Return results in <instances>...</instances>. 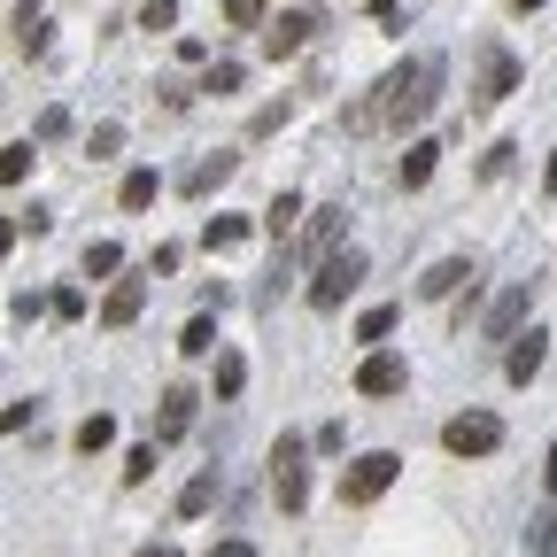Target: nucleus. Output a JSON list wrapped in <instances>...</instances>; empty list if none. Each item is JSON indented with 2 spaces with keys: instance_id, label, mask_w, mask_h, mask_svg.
<instances>
[{
  "instance_id": "obj_1",
  "label": "nucleus",
  "mask_w": 557,
  "mask_h": 557,
  "mask_svg": "<svg viewBox=\"0 0 557 557\" xmlns=\"http://www.w3.org/2000/svg\"><path fill=\"white\" fill-rule=\"evenodd\" d=\"M442 78H449V62L426 47V54H403L387 78L372 86V101H380V132H410V124H426L434 116V101H442Z\"/></svg>"
},
{
  "instance_id": "obj_2",
  "label": "nucleus",
  "mask_w": 557,
  "mask_h": 557,
  "mask_svg": "<svg viewBox=\"0 0 557 557\" xmlns=\"http://www.w3.org/2000/svg\"><path fill=\"white\" fill-rule=\"evenodd\" d=\"M271 496H278L287 519L310 504V442L302 434H278V449H271Z\"/></svg>"
},
{
  "instance_id": "obj_3",
  "label": "nucleus",
  "mask_w": 557,
  "mask_h": 557,
  "mask_svg": "<svg viewBox=\"0 0 557 557\" xmlns=\"http://www.w3.org/2000/svg\"><path fill=\"white\" fill-rule=\"evenodd\" d=\"M357 278H364V256L357 248H333L318 271H310V287H302V302L310 310H341L348 295H357Z\"/></svg>"
},
{
  "instance_id": "obj_4",
  "label": "nucleus",
  "mask_w": 557,
  "mask_h": 557,
  "mask_svg": "<svg viewBox=\"0 0 557 557\" xmlns=\"http://www.w3.org/2000/svg\"><path fill=\"white\" fill-rule=\"evenodd\" d=\"M395 472H403V457H395V449H364V457H348V472H341V504H380L387 487H395Z\"/></svg>"
},
{
  "instance_id": "obj_5",
  "label": "nucleus",
  "mask_w": 557,
  "mask_h": 557,
  "mask_svg": "<svg viewBox=\"0 0 557 557\" xmlns=\"http://www.w3.org/2000/svg\"><path fill=\"white\" fill-rule=\"evenodd\" d=\"M511 86H519V54L487 39V47H480V78H472V101H465V109H472V116H487V109H496Z\"/></svg>"
},
{
  "instance_id": "obj_6",
  "label": "nucleus",
  "mask_w": 557,
  "mask_h": 557,
  "mask_svg": "<svg viewBox=\"0 0 557 557\" xmlns=\"http://www.w3.org/2000/svg\"><path fill=\"white\" fill-rule=\"evenodd\" d=\"M318 32H325V16H318V9H278V16L256 32V47H263L271 62H287V54H302Z\"/></svg>"
},
{
  "instance_id": "obj_7",
  "label": "nucleus",
  "mask_w": 557,
  "mask_h": 557,
  "mask_svg": "<svg viewBox=\"0 0 557 557\" xmlns=\"http://www.w3.org/2000/svg\"><path fill=\"white\" fill-rule=\"evenodd\" d=\"M496 442H504V418L496 410H457L449 426H442V449L449 457H496Z\"/></svg>"
},
{
  "instance_id": "obj_8",
  "label": "nucleus",
  "mask_w": 557,
  "mask_h": 557,
  "mask_svg": "<svg viewBox=\"0 0 557 557\" xmlns=\"http://www.w3.org/2000/svg\"><path fill=\"white\" fill-rule=\"evenodd\" d=\"M534 318V278H519V287H504L496 302H487V318H480V333L487 341H519V325Z\"/></svg>"
},
{
  "instance_id": "obj_9",
  "label": "nucleus",
  "mask_w": 557,
  "mask_h": 557,
  "mask_svg": "<svg viewBox=\"0 0 557 557\" xmlns=\"http://www.w3.org/2000/svg\"><path fill=\"white\" fill-rule=\"evenodd\" d=\"M333 240H341V201H325V209H310V225H302V263L318 271V263L333 256Z\"/></svg>"
},
{
  "instance_id": "obj_10",
  "label": "nucleus",
  "mask_w": 557,
  "mask_h": 557,
  "mask_svg": "<svg viewBox=\"0 0 557 557\" xmlns=\"http://www.w3.org/2000/svg\"><path fill=\"white\" fill-rule=\"evenodd\" d=\"M403 357H387V348H372V357L357 364V395H403Z\"/></svg>"
},
{
  "instance_id": "obj_11",
  "label": "nucleus",
  "mask_w": 557,
  "mask_h": 557,
  "mask_svg": "<svg viewBox=\"0 0 557 557\" xmlns=\"http://www.w3.org/2000/svg\"><path fill=\"white\" fill-rule=\"evenodd\" d=\"M542 357H549V333H534V325H527V333L504 348V372H511V387H527V380L542 372Z\"/></svg>"
},
{
  "instance_id": "obj_12",
  "label": "nucleus",
  "mask_w": 557,
  "mask_h": 557,
  "mask_svg": "<svg viewBox=\"0 0 557 557\" xmlns=\"http://www.w3.org/2000/svg\"><path fill=\"white\" fill-rule=\"evenodd\" d=\"M472 278H480V271H472L465 256H442V263H434L426 278H418V295H426V302H449L457 287H472Z\"/></svg>"
},
{
  "instance_id": "obj_13",
  "label": "nucleus",
  "mask_w": 557,
  "mask_h": 557,
  "mask_svg": "<svg viewBox=\"0 0 557 557\" xmlns=\"http://www.w3.org/2000/svg\"><path fill=\"white\" fill-rule=\"evenodd\" d=\"M233 171H240V156H233V148H218V156H201V163H194V171H186L178 186H186V194L201 201V194H218V186H225Z\"/></svg>"
},
{
  "instance_id": "obj_14",
  "label": "nucleus",
  "mask_w": 557,
  "mask_h": 557,
  "mask_svg": "<svg viewBox=\"0 0 557 557\" xmlns=\"http://www.w3.org/2000/svg\"><path fill=\"white\" fill-rule=\"evenodd\" d=\"M194 387H163V410H156V442H178L186 426H194Z\"/></svg>"
},
{
  "instance_id": "obj_15",
  "label": "nucleus",
  "mask_w": 557,
  "mask_h": 557,
  "mask_svg": "<svg viewBox=\"0 0 557 557\" xmlns=\"http://www.w3.org/2000/svg\"><path fill=\"white\" fill-rule=\"evenodd\" d=\"M139 302H148V278H116V287L101 295V325H132Z\"/></svg>"
},
{
  "instance_id": "obj_16",
  "label": "nucleus",
  "mask_w": 557,
  "mask_h": 557,
  "mask_svg": "<svg viewBox=\"0 0 557 557\" xmlns=\"http://www.w3.org/2000/svg\"><path fill=\"white\" fill-rule=\"evenodd\" d=\"M434 163H442V148H434V139H410V148H403V163H395L403 194H418V186H426V178H434Z\"/></svg>"
},
{
  "instance_id": "obj_17",
  "label": "nucleus",
  "mask_w": 557,
  "mask_h": 557,
  "mask_svg": "<svg viewBox=\"0 0 557 557\" xmlns=\"http://www.w3.org/2000/svg\"><path fill=\"white\" fill-rule=\"evenodd\" d=\"M9 32H16V47H24V54H47V39H54V32H47V9H39V0H24Z\"/></svg>"
},
{
  "instance_id": "obj_18",
  "label": "nucleus",
  "mask_w": 557,
  "mask_h": 557,
  "mask_svg": "<svg viewBox=\"0 0 557 557\" xmlns=\"http://www.w3.org/2000/svg\"><path fill=\"white\" fill-rule=\"evenodd\" d=\"M116 442V418L109 410H94V418H78V434H70V449H78V457H101Z\"/></svg>"
},
{
  "instance_id": "obj_19",
  "label": "nucleus",
  "mask_w": 557,
  "mask_h": 557,
  "mask_svg": "<svg viewBox=\"0 0 557 557\" xmlns=\"http://www.w3.org/2000/svg\"><path fill=\"white\" fill-rule=\"evenodd\" d=\"M209 504H218V472H194V480L178 487V519H201Z\"/></svg>"
},
{
  "instance_id": "obj_20",
  "label": "nucleus",
  "mask_w": 557,
  "mask_h": 557,
  "mask_svg": "<svg viewBox=\"0 0 557 557\" xmlns=\"http://www.w3.org/2000/svg\"><path fill=\"white\" fill-rule=\"evenodd\" d=\"M32 163H39L32 139H9V148H0V186H24V178H32Z\"/></svg>"
},
{
  "instance_id": "obj_21",
  "label": "nucleus",
  "mask_w": 557,
  "mask_h": 557,
  "mask_svg": "<svg viewBox=\"0 0 557 557\" xmlns=\"http://www.w3.org/2000/svg\"><path fill=\"white\" fill-rule=\"evenodd\" d=\"M156 194H163V178H156V171H124V186H116V201H124V209H148Z\"/></svg>"
},
{
  "instance_id": "obj_22",
  "label": "nucleus",
  "mask_w": 557,
  "mask_h": 557,
  "mask_svg": "<svg viewBox=\"0 0 557 557\" xmlns=\"http://www.w3.org/2000/svg\"><path fill=\"white\" fill-rule=\"evenodd\" d=\"M295 218H302V194H278V201L263 209V233H271V240H287V233H295Z\"/></svg>"
},
{
  "instance_id": "obj_23",
  "label": "nucleus",
  "mask_w": 557,
  "mask_h": 557,
  "mask_svg": "<svg viewBox=\"0 0 557 557\" xmlns=\"http://www.w3.org/2000/svg\"><path fill=\"white\" fill-rule=\"evenodd\" d=\"M218 348V318H186V333H178V357H209Z\"/></svg>"
},
{
  "instance_id": "obj_24",
  "label": "nucleus",
  "mask_w": 557,
  "mask_h": 557,
  "mask_svg": "<svg viewBox=\"0 0 557 557\" xmlns=\"http://www.w3.org/2000/svg\"><path fill=\"white\" fill-rule=\"evenodd\" d=\"M124 271V248L116 240H86V278H116Z\"/></svg>"
},
{
  "instance_id": "obj_25",
  "label": "nucleus",
  "mask_w": 557,
  "mask_h": 557,
  "mask_svg": "<svg viewBox=\"0 0 557 557\" xmlns=\"http://www.w3.org/2000/svg\"><path fill=\"white\" fill-rule=\"evenodd\" d=\"M341 132H380V101H372V94H357V101L341 109Z\"/></svg>"
},
{
  "instance_id": "obj_26",
  "label": "nucleus",
  "mask_w": 557,
  "mask_h": 557,
  "mask_svg": "<svg viewBox=\"0 0 557 557\" xmlns=\"http://www.w3.org/2000/svg\"><path fill=\"white\" fill-rule=\"evenodd\" d=\"M225 24L233 32H263L271 16H263V0H225Z\"/></svg>"
},
{
  "instance_id": "obj_27",
  "label": "nucleus",
  "mask_w": 557,
  "mask_h": 557,
  "mask_svg": "<svg viewBox=\"0 0 557 557\" xmlns=\"http://www.w3.org/2000/svg\"><path fill=\"white\" fill-rule=\"evenodd\" d=\"M201 240H209V248H233V240H248V218H209Z\"/></svg>"
},
{
  "instance_id": "obj_28",
  "label": "nucleus",
  "mask_w": 557,
  "mask_h": 557,
  "mask_svg": "<svg viewBox=\"0 0 557 557\" xmlns=\"http://www.w3.org/2000/svg\"><path fill=\"white\" fill-rule=\"evenodd\" d=\"M201 94H240V62H209L201 70Z\"/></svg>"
},
{
  "instance_id": "obj_29",
  "label": "nucleus",
  "mask_w": 557,
  "mask_h": 557,
  "mask_svg": "<svg viewBox=\"0 0 557 557\" xmlns=\"http://www.w3.org/2000/svg\"><path fill=\"white\" fill-rule=\"evenodd\" d=\"M240 387H248V364L240 357H218V403H233Z\"/></svg>"
},
{
  "instance_id": "obj_30",
  "label": "nucleus",
  "mask_w": 557,
  "mask_h": 557,
  "mask_svg": "<svg viewBox=\"0 0 557 557\" xmlns=\"http://www.w3.org/2000/svg\"><path fill=\"white\" fill-rule=\"evenodd\" d=\"M395 318H403V310H364V318H357V341H387Z\"/></svg>"
},
{
  "instance_id": "obj_31",
  "label": "nucleus",
  "mask_w": 557,
  "mask_h": 557,
  "mask_svg": "<svg viewBox=\"0 0 557 557\" xmlns=\"http://www.w3.org/2000/svg\"><path fill=\"white\" fill-rule=\"evenodd\" d=\"M178 24V0H148V9H139V32H171Z\"/></svg>"
},
{
  "instance_id": "obj_32",
  "label": "nucleus",
  "mask_w": 557,
  "mask_h": 557,
  "mask_svg": "<svg viewBox=\"0 0 557 557\" xmlns=\"http://www.w3.org/2000/svg\"><path fill=\"white\" fill-rule=\"evenodd\" d=\"M527 542H534V557H557V511H542V519L527 527Z\"/></svg>"
},
{
  "instance_id": "obj_33",
  "label": "nucleus",
  "mask_w": 557,
  "mask_h": 557,
  "mask_svg": "<svg viewBox=\"0 0 557 557\" xmlns=\"http://www.w3.org/2000/svg\"><path fill=\"white\" fill-rule=\"evenodd\" d=\"M124 148V124H94V139H86V156L101 163V156H116Z\"/></svg>"
},
{
  "instance_id": "obj_34",
  "label": "nucleus",
  "mask_w": 557,
  "mask_h": 557,
  "mask_svg": "<svg viewBox=\"0 0 557 557\" xmlns=\"http://www.w3.org/2000/svg\"><path fill=\"white\" fill-rule=\"evenodd\" d=\"M156 472V442H139L132 457H124V487H139V480H148Z\"/></svg>"
},
{
  "instance_id": "obj_35",
  "label": "nucleus",
  "mask_w": 557,
  "mask_h": 557,
  "mask_svg": "<svg viewBox=\"0 0 557 557\" xmlns=\"http://www.w3.org/2000/svg\"><path fill=\"white\" fill-rule=\"evenodd\" d=\"M32 418H39V403H0V434H24Z\"/></svg>"
},
{
  "instance_id": "obj_36",
  "label": "nucleus",
  "mask_w": 557,
  "mask_h": 557,
  "mask_svg": "<svg viewBox=\"0 0 557 557\" xmlns=\"http://www.w3.org/2000/svg\"><path fill=\"white\" fill-rule=\"evenodd\" d=\"M511 156H519V148H511V139H496V148H487V156H480V178H504V171H511Z\"/></svg>"
},
{
  "instance_id": "obj_37",
  "label": "nucleus",
  "mask_w": 557,
  "mask_h": 557,
  "mask_svg": "<svg viewBox=\"0 0 557 557\" xmlns=\"http://www.w3.org/2000/svg\"><path fill=\"white\" fill-rule=\"evenodd\" d=\"M70 132V109H39V139H62Z\"/></svg>"
},
{
  "instance_id": "obj_38",
  "label": "nucleus",
  "mask_w": 557,
  "mask_h": 557,
  "mask_svg": "<svg viewBox=\"0 0 557 557\" xmlns=\"http://www.w3.org/2000/svg\"><path fill=\"white\" fill-rule=\"evenodd\" d=\"M209 557H256V542H218Z\"/></svg>"
},
{
  "instance_id": "obj_39",
  "label": "nucleus",
  "mask_w": 557,
  "mask_h": 557,
  "mask_svg": "<svg viewBox=\"0 0 557 557\" xmlns=\"http://www.w3.org/2000/svg\"><path fill=\"white\" fill-rule=\"evenodd\" d=\"M16 233H24L16 218H0V256H9V248H16Z\"/></svg>"
},
{
  "instance_id": "obj_40",
  "label": "nucleus",
  "mask_w": 557,
  "mask_h": 557,
  "mask_svg": "<svg viewBox=\"0 0 557 557\" xmlns=\"http://www.w3.org/2000/svg\"><path fill=\"white\" fill-rule=\"evenodd\" d=\"M542 194L557 201V148H549V171H542Z\"/></svg>"
},
{
  "instance_id": "obj_41",
  "label": "nucleus",
  "mask_w": 557,
  "mask_h": 557,
  "mask_svg": "<svg viewBox=\"0 0 557 557\" xmlns=\"http://www.w3.org/2000/svg\"><path fill=\"white\" fill-rule=\"evenodd\" d=\"M395 9H403V0H372V16H380V24H395Z\"/></svg>"
},
{
  "instance_id": "obj_42",
  "label": "nucleus",
  "mask_w": 557,
  "mask_h": 557,
  "mask_svg": "<svg viewBox=\"0 0 557 557\" xmlns=\"http://www.w3.org/2000/svg\"><path fill=\"white\" fill-rule=\"evenodd\" d=\"M542 480H549V496H557V449H549V457H542Z\"/></svg>"
},
{
  "instance_id": "obj_43",
  "label": "nucleus",
  "mask_w": 557,
  "mask_h": 557,
  "mask_svg": "<svg viewBox=\"0 0 557 557\" xmlns=\"http://www.w3.org/2000/svg\"><path fill=\"white\" fill-rule=\"evenodd\" d=\"M139 557H178V549H171V542H156V549H139Z\"/></svg>"
},
{
  "instance_id": "obj_44",
  "label": "nucleus",
  "mask_w": 557,
  "mask_h": 557,
  "mask_svg": "<svg viewBox=\"0 0 557 557\" xmlns=\"http://www.w3.org/2000/svg\"><path fill=\"white\" fill-rule=\"evenodd\" d=\"M511 9H519V16H534V9H542V0H511Z\"/></svg>"
}]
</instances>
